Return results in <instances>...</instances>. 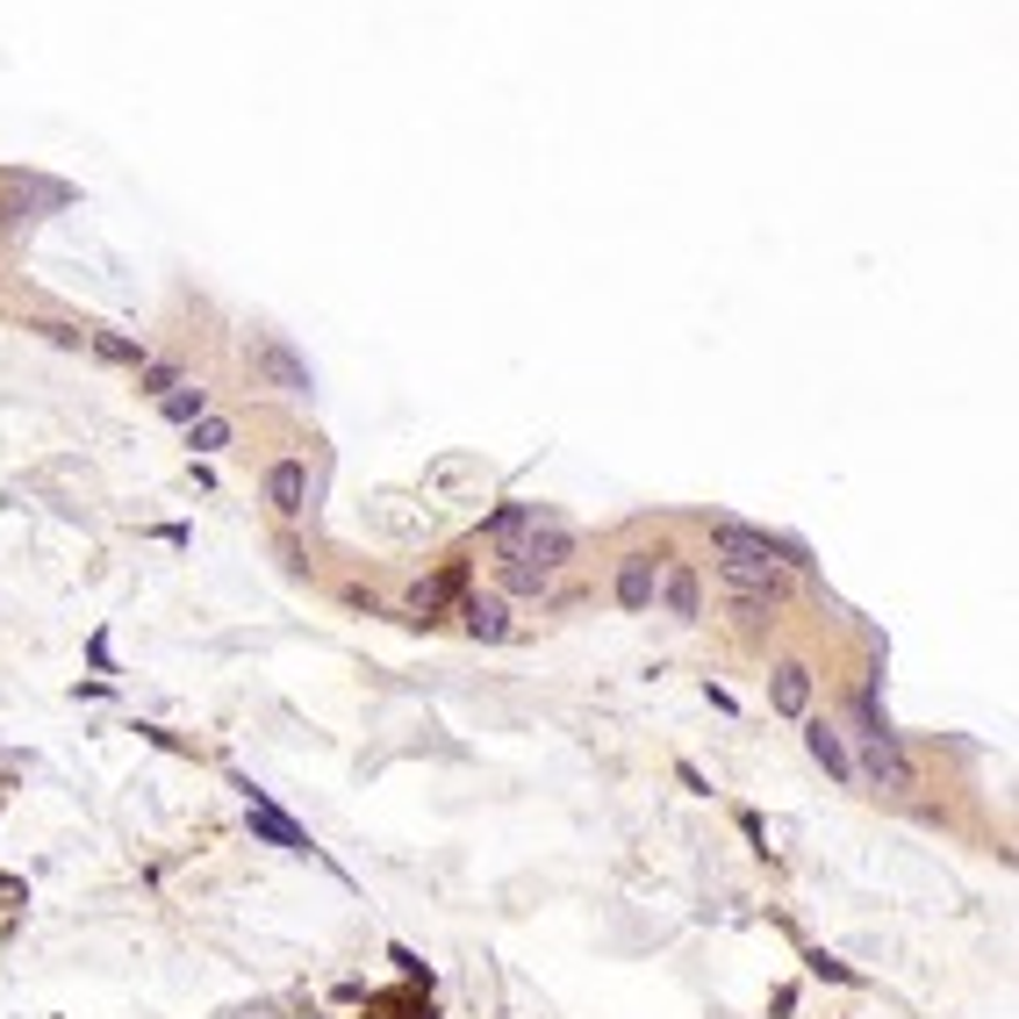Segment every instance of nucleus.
<instances>
[{
  "label": "nucleus",
  "mask_w": 1019,
  "mask_h": 1019,
  "mask_svg": "<svg viewBox=\"0 0 1019 1019\" xmlns=\"http://www.w3.org/2000/svg\"><path fill=\"white\" fill-rule=\"evenodd\" d=\"M855 775L876 789H890V797H905V789H919V762L905 754V740H862L855 747Z\"/></svg>",
  "instance_id": "1"
},
{
  "label": "nucleus",
  "mask_w": 1019,
  "mask_h": 1019,
  "mask_svg": "<svg viewBox=\"0 0 1019 1019\" xmlns=\"http://www.w3.org/2000/svg\"><path fill=\"white\" fill-rule=\"evenodd\" d=\"M711 553L719 560H783V568L804 574V546L768 539V531H754V524H711Z\"/></svg>",
  "instance_id": "2"
},
{
  "label": "nucleus",
  "mask_w": 1019,
  "mask_h": 1019,
  "mask_svg": "<svg viewBox=\"0 0 1019 1019\" xmlns=\"http://www.w3.org/2000/svg\"><path fill=\"white\" fill-rule=\"evenodd\" d=\"M719 574L733 597H762V603H783L797 589V568H783V560H719Z\"/></svg>",
  "instance_id": "3"
},
{
  "label": "nucleus",
  "mask_w": 1019,
  "mask_h": 1019,
  "mask_svg": "<svg viewBox=\"0 0 1019 1019\" xmlns=\"http://www.w3.org/2000/svg\"><path fill=\"white\" fill-rule=\"evenodd\" d=\"M245 826H252V840H266V847H281V855H316V840L295 826V818L281 812L273 797H258V789H245Z\"/></svg>",
  "instance_id": "4"
},
{
  "label": "nucleus",
  "mask_w": 1019,
  "mask_h": 1019,
  "mask_svg": "<svg viewBox=\"0 0 1019 1019\" xmlns=\"http://www.w3.org/2000/svg\"><path fill=\"white\" fill-rule=\"evenodd\" d=\"M804 754H812V762L826 768L840 789H855V783H862V775H855V740H847L833 719H804Z\"/></svg>",
  "instance_id": "5"
},
{
  "label": "nucleus",
  "mask_w": 1019,
  "mask_h": 1019,
  "mask_svg": "<svg viewBox=\"0 0 1019 1019\" xmlns=\"http://www.w3.org/2000/svg\"><path fill=\"white\" fill-rule=\"evenodd\" d=\"M460 625H467V639H481V646H503V639L517 632L503 589H467V597H460Z\"/></svg>",
  "instance_id": "6"
},
{
  "label": "nucleus",
  "mask_w": 1019,
  "mask_h": 1019,
  "mask_svg": "<svg viewBox=\"0 0 1019 1019\" xmlns=\"http://www.w3.org/2000/svg\"><path fill=\"white\" fill-rule=\"evenodd\" d=\"M653 597L668 603V618H675V625H696V618H704V582H696L690 560H668V568H661V589H653Z\"/></svg>",
  "instance_id": "7"
},
{
  "label": "nucleus",
  "mask_w": 1019,
  "mask_h": 1019,
  "mask_svg": "<svg viewBox=\"0 0 1019 1019\" xmlns=\"http://www.w3.org/2000/svg\"><path fill=\"white\" fill-rule=\"evenodd\" d=\"M266 503H273V517H302V510H309V467H302V460H273L266 467Z\"/></svg>",
  "instance_id": "8"
},
{
  "label": "nucleus",
  "mask_w": 1019,
  "mask_h": 1019,
  "mask_svg": "<svg viewBox=\"0 0 1019 1019\" xmlns=\"http://www.w3.org/2000/svg\"><path fill=\"white\" fill-rule=\"evenodd\" d=\"M812 690H818V682H812V668H804V661H783L768 675V704L783 711V719H812Z\"/></svg>",
  "instance_id": "9"
},
{
  "label": "nucleus",
  "mask_w": 1019,
  "mask_h": 1019,
  "mask_svg": "<svg viewBox=\"0 0 1019 1019\" xmlns=\"http://www.w3.org/2000/svg\"><path fill=\"white\" fill-rule=\"evenodd\" d=\"M661 560H668V553H632L625 568H618V603H625V611H653V589H661Z\"/></svg>",
  "instance_id": "10"
},
{
  "label": "nucleus",
  "mask_w": 1019,
  "mask_h": 1019,
  "mask_svg": "<svg viewBox=\"0 0 1019 1019\" xmlns=\"http://www.w3.org/2000/svg\"><path fill=\"white\" fill-rule=\"evenodd\" d=\"M539 517H546L539 503H503V510H496V517H489V524H481V539H489V546H496V553H510V546H517V539H524V531H531V524H539Z\"/></svg>",
  "instance_id": "11"
},
{
  "label": "nucleus",
  "mask_w": 1019,
  "mask_h": 1019,
  "mask_svg": "<svg viewBox=\"0 0 1019 1019\" xmlns=\"http://www.w3.org/2000/svg\"><path fill=\"white\" fill-rule=\"evenodd\" d=\"M258 374H266V381H281L287 395H309V367H302L287 345H258Z\"/></svg>",
  "instance_id": "12"
},
{
  "label": "nucleus",
  "mask_w": 1019,
  "mask_h": 1019,
  "mask_svg": "<svg viewBox=\"0 0 1019 1019\" xmlns=\"http://www.w3.org/2000/svg\"><path fill=\"white\" fill-rule=\"evenodd\" d=\"M159 409H165L173 424H194V417H208V388L180 381V388H165V395H159Z\"/></svg>",
  "instance_id": "13"
},
{
  "label": "nucleus",
  "mask_w": 1019,
  "mask_h": 1019,
  "mask_svg": "<svg viewBox=\"0 0 1019 1019\" xmlns=\"http://www.w3.org/2000/svg\"><path fill=\"white\" fill-rule=\"evenodd\" d=\"M86 353L94 359H109V367H144V353L123 338V330H86Z\"/></svg>",
  "instance_id": "14"
},
{
  "label": "nucleus",
  "mask_w": 1019,
  "mask_h": 1019,
  "mask_svg": "<svg viewBox=\"0 0 1019 1019\" xmlns=\"http://www.w3.org/2000/svg\"><path fill=\"white\" fill-rule=\"evenodd\" d=\"M231 438H237L231 417H194V424H187V446H194V452H223Z\"/></svg>",
  "instance_id": "15"
},
{
  "label": "nucleus",
  "mask_w": 1019,
  "mask_h": 1019,
  "mask_svg": "<svg viewBox=\"0 0 1019 1019\" xmlns=\"http://www.w3.org/2000/svg\"><path fill=\"white\" fill-rule=\"evenodd\" d=\"M546 582H553L546 568H531V560H510V553H503V589H510V597H546Z\"/></svg>",
  "instance_id": "16"
},
{
  "label": "nucleus",
  "mask_w": 1019,
  "mask_h": 1019,
  "mask_svg": "<svg viewBox=\"0 0 1019 1019\" xmlns=\"http://www.w3.org/2000/svg\"><path fill=\"white\" fill-rule=\"evenodd\" d=\"M144 388H151V395H165V388H180V374H173V367H159V359H144Z\"/></svg>",
  "instance_id": "17"
},
{
  "label": "nucleus",
  "mask_w": 1019,
  "mask_h": 1019,
  "mask_svg": "<svg viewBox=\"0 0 1019 1019\" xmlns=\"http://www.w3.org/2000/svg\"><path fill=\"white\" fill-rule=\"evenodd\" d=\"M812 969H818V977H833V984H855V969L833 962V955H812Z\"/></svg>",
  "instance_id": "18"
},
{
  "label": "nucleus",
  "mask_w": 1019,
  "mask_h": 1019,
  "mask_svg": "<svg viewBox=\"0 0 1019 1019\" xmlns=\"http://www.w3.org/2000/svg\"><path fill=\"white\" fill-rule=\"evenodd\" d=\"M395 969H402V977H409V984H417V977H424V984H431V969H424V962H417V955H409V948H395Z\"/></svg>",
  "instance_id": "19"
}]
</instances>
